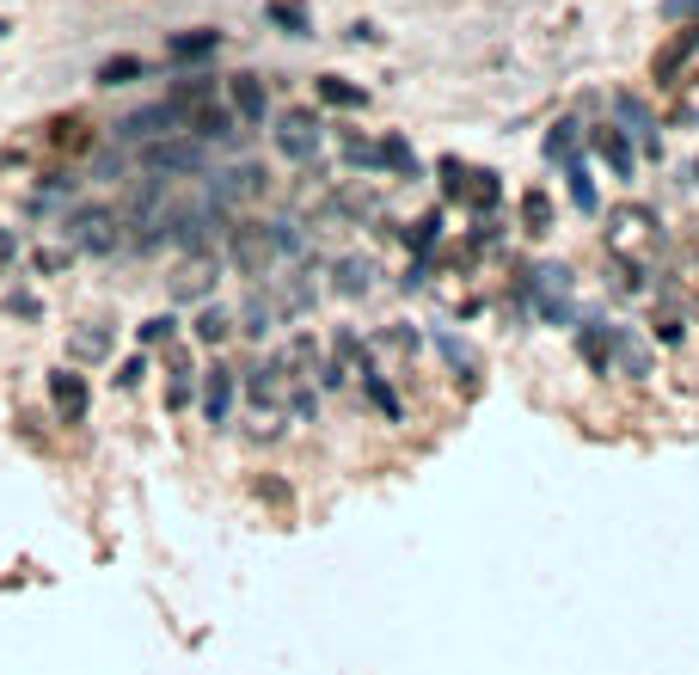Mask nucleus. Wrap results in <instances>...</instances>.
Returning <instances> with one entry per match:
<instances>
[{
	"mask_svg": "<svg viewBox=\"0 0 699 675\" xmlns=\"http://www.w3.org/2000/svg\"><path fill=\"white\" fill-rule=\"evenodd\" d=\"M13 252H19V240H13V228H0V265H13Z\"/></svg>",
	"mask_w": 699,
	"mask_h": 675,
	"instance_id": "a19ab883",
	"label": "nucleus"
},
{
	"mask_svg": "<svg viewBox=\"0 0 699 675\" xmlns=\"http://www.w3.org/2000/svg\"><path fill=\"white\" fill-rule=\"evenodd\" d=\"M0 307H7L13 319H37V314H44V301H37L32 289H7V301H0Z\"/></svg>",
	"mask_w": 699,
	"mask_h": 675,
	"instance_id": "c9c22d12",
	"label": "nucleus"
},
{
	"mask_svg": "<svg viewBox=\"0 0 699 675\" xmlns=\"http://www.w3.org/2000/svg\"><path fill=\"white\" fill-rule=\"evenodd\" d=\"M362 387H369V399H374L381 411H387V418H399V393H393L387 381H381V369H374V362L362 369Z\"/></svg>",
	"mask_w": 699,
	"mask_h": 675,
	"instance_id": "2f4dec72",
	"label": "nucleus"
},
{
	"mask_svg": "<svg viewBox=\"0 0 699 675\" xmlns=\"http://www.w3.org/2000/svg\"><path fill=\"white\" fill-rule=\"evenodd\" d=\"M190 375H197V369H190V357H185V350H172V381H166V406L172 411L190 406Z\"/></svg>",
	"mask_w": 699,
	"mask_h": 675,
	"instance_id": "a878e982",
	"label": "nucleus"
},
{
	"mask_svg": "<svg viewBox=\"0 0 699 675\" xmlns=\"http://www.w3.org/2000/svg\"><path fill=\"white\" fill-rule=\"evenodd\" d=\"M338 289H343V295H369V289H374V265H369V258H338Z\"/></svg>",
	"mask_w": 699,
	"mask_h": 675,
	"instance_id": "bb28decb",
	"label": "nucleus"
},
{
	"mask_svg": "<svg viewBox=\"0 0 699 675\" xmlns=\"http://www.w3.org/2000/svg\"><path fill=\"white\" fill-rule=\"evenodd\" d=\"M319 98H326V105H338V110H362V105H369V93H362V86H350V80H338V74L319 80Z\"/></svg>",
	"mask_w": 699,
	"mask_h": 675,
	"instance_id": "cd10ccee",
	"label": "nucleus"
},
{
	"mask_svg": "<svg viewBox=\"0 0 699 675\" xmlns=\"http://www.w3.org/2000/svg\"><path fill=\"white\" fill-rule=\"evenodd\" d=\"M522 228H528V234H552V197H546L540 185L522 190Z\"/></svg>",
	"mask_w": 699,
	"mask_h": 675,
	"instance_id": "393cba45",
	"label": "nucleus"
},
{
	"mask_svg": "<svg viewBox=\"0 0 699 675\" xmlns=\"http://www.w3.org/2000/svg\"><path fill=\"white\" fill-rule=\"evenodd\" d=\"M233 387H240L233 369H209V375H202V418H209V424H228L233 418Z\"/></svg>",
	"mask_w": 699,
	"mask_h": 675,
	"instance_id": "9b49d317",
	"label": "nucleus"
},
{
	"mask_svg": "<svg viewBox=\"0 0 699 675\" xmlns=\"http://www.w3.org/2000/svg\"><path fill=\"white\" fill-rule=\"evenodd\" d=\"M68 357L74 362H105L110 357V326L105 319H86V326L68 331Z\"/></svg>",
	"mask_w": 699,
	"mask_h": 675,
	"instance_id": "4468645a",
	"label": "nucleus"
},
{
	"mask_svg": "<svg viewBox=\"0 0 699 675\" xmlns=\"http://www.w3.org/2000/svg\"><path fill=\"white\" fill-rule=\"evenodd\" d=\"M590 148L614 166V178H632V136H626L620 124H595L590 129Z\"/></svg>",
	"mask_w": 699,
	"mask_h": 675,
	"instance_id": "9d476101",
	"label": "nucleus"
},
{
	"mask_svg": "<svg viewBox=\"0 0 699 675\" xmlns=\"http://www.w3.org/2000/svg\"><path fill=\"white\" fill-rule=\"evenodd\" d=\"M576 148H583V124H576V117H559V124L546 129V160L571 166V160H583Z\"/></svg>",
	"mask_w": 699,
	"mask_h": 675,
	"instance_id": "a211bd4d",
	"label": "nucleus"
},
{
	"mask_svg": "<svg viewBox=\"0 0 699 675\" xmlns=\"http://www.w3.org/2000/svg\"><path fill=\"white\" fill-rule=\"evenodd\" d=\"M405 240H411V252H418L423 265H430V252H435V240H442V221H435V216H423L418 228H405Z\"/></svg>",
	"mask_w": 699,
	"mask_h": 675,
	"instance_id": "473e14b6",
	"label": "nucleus"
},
{
	"mask_svg": "<svg viewBox=\"0 0 699 675\" xmlns=\"http://www.w3.org/2000/svg\"><path fill=\"white\" fill-rule=\"evenodd\" d=\"M614 117H620V129H626V136H638L644 148H663V142H656V117L644 110V98H632V93H614Z\"/></svg>",
	"mask_w": 699,
	"mask_h": 675,
	"instance_id": "ddd939ff",
	"label": "nucleus"
},
{
	"mask_svg": "<svg viewBox=\"0 0 699 675\" xmlns=\"http://www.w3.org/2000/svg\"><path fill=\"white\" fill-rule=\"evenodd\" d=\"M68 258H74L68 246H37L32 252V270H37V277H56V270H68Z\"/></svg>",
	"mask_w": 699,
	"mask_h": 675,
	"instance_id": "f704fd0d",
	"label": "nucleus"
},
{
	"mask_svg": "<svg viewBox=\"0 0 699 675\" xmlns=\"http://www.w3.org/2000/svg\"><path fill=\"white\" fill-rule=\"evenodd\" d=\"M141 166L154 178L160 173H202V142H190V136H178V142H148Z\"/></svg>",
	"mask_w": 699,
	"mask_h": 675,
	"instance_id": "0eeeda50",
	"label": "nucleus"
},
{
	"mask_svg": "<svg viewBox=\"0 0 699 675\" xmlns=\"http://www.w3.org/2000/svg\"><path fill=\"white\" fill-rule=\"evenodd\" d=\"M49 406H56L62 424H86V411H93V387H86V375H80V369H56V375H49Z\"/></svg>",
	"mask_w": 699,
	"mask_h": 675,
	"instance_id": "39448f33",
	"label": "nucleus"
},
{
	"mask_svg": "<svg viewBox=\"0 0 699 675\" xmlns=\"http://www.w3.org/2000/svg\"><path fill=\"white\" fill-rule=\"evenodd\" d=\"M694 178H699V166H694Z\"/></svg>",
	"mask_w": 699,
	"mask_h": 675,
	"instance_id": "37998d69",
	"label": "nucleus"
},
{
	"mask_svg": "<svg viewBox=\"0 0 699 675\" xmlns=\"http://www.w3.org/2000/svg\"><path fill=\"white\" fill-rule=\"evenodd\" d=\"M435 345H442V357H448L454 369H466V375H473V369H479V357H473V350H466L461 338H454V331H442V338H435Z\"/></svg>",
	"mask_w": 699,
	"mask_h": 675,
	"instance_id": "e433bc0d",
	"label": "nucleus"
},
{
	"mask_svg": "<svg viewBox=\"0 0 699 675\" xmlns=\"http://www.w3.org/2000/svg\"><path fill=\"white\" fill-rule=\"evenodd\" d=\"M343 160H350V166H362V173H374V142H362V136H343Z\"/></svg>",
	"mask_w": 699,
	"mask_h": 675,
	"instance_id": "4c0bfd02",
	"label": "nucleus"
},
{
	"mask_svg": "<svg viewBox=\"0 0 699 675\" xmlns=\"http://www.w3.org/2000/svg\"><path fill=\"white\" fill-rule=\"evenodd\" d=\"M221 49V32H209V25H197V32H178L166 44V56L172 62H202V56H215Z\"/></svg>",
	"mask_w": 699,
	"mask_h": 675,
	"instance_id": "f3484780",
	"label": "nucleus"
},
{
	"mask_svg": "<svg viewBox=\"0 0 699 675\" xmlns=\"http://www.w3.org/2000/svg\"><path fill=\"white\" fill-rule=\"evenodd\" d=\"M663 13H668V19H681V25H687V19H699V0H663Z\"/></svg>",
	"mask_w": 699,
	"mask_h": 675,
	"instance_id": "ea45409f",
	"label": "nucleus"
},
{
	"mask_svg": "<svg viewBox=\"0 0 699 675\" xmlns=\"http://www.w3.org/2000/svg\"><path fill=\"white\" fill-rule=\"evenodd\" d=\"M265 13H270V25H282L289 37H313V19H307V7H301V0H270Z\"/></svg>",
	"mask_w": 699,
	"mask_h": 675,
	"instance_id": "b1692460",
	"label": "nucleus"
},
{
	"mask_svg": "<svg viewBox=\"0 0 699 675\" xmlns=\"http://www.w3.org/2000/svg\"><path fill=\"white\" fill-rule=\"evenodd\" d=\"M319 142H326V124H319L313 110H282V117H277V154L282 160L307 166V160L319 154Z\"/></svg>",
	"mask_w": 699,
	"mask_h": 675,
	"instance_id": "20e7f679",
	"label": "nucleus"
},
{
	"mask_svg": "<svg viewBox=\"0 0 699 675\" xmlns=\"http://www.w3.org/2000/svg\"><path fill=\"white\" fill-rule=\"evenodd\" d=\"M141 375H148V357H129L124 369H117V387H141Z\"/></svg>",
	"mask_w": 699,
	"mask_h": 675,
	"instance_id": "58836bf2",
	"label": "nucleus"
},
{
	"mask_svg": "<svg viewBox=\"0 0 699 675\" xmlns=\"http://www.w3.org/2000/svg\"><path fill=\"white\" fill-rule=\"evenodd\" d=\"M461 203H473V209H498V203H503V185H498V173H485V166H466Z\"/></svg>",
	"mask_w": 699,
	"mask_h": 675,
	"instance_id": "6ab92c4d",
	"label": "nucleus"
},
{
	"mask_svg": "<svg viewBox=\"0 0 699 675\" xmlns=\"http://www.w3.org/2000/svg\"><path fill=\"white\" fill-rule=\"evenodd\" d=\"M607 345H614V369H620V375H632V381L651 375V350L638 345L626 326H607Z\"/></svg>",
	"mask_w": 699,
	"mask_h": 675,
	"instance_id": "f8f14e48",
	"label": "nucleus"
},
{
	"mask_svg": "<svg viewBox=\"0 0 699 675\" xmlns=\"http://www.w3.org/2000/svg\"><path fill=\"white\" fill-rule=\"evenodd\" d=\"M277 301H270L265 295V289H252V295H246V307H240V331H246V338H265V331L270 326H277Z\"/></svg>",
	"mask_w": 699,
	"mask_h": 675,
	"instance_id": "aec40b11",
	"label": "nucleus"
},
{
	"mask_svg": "<svg viewBox=\"0 0 699 675\" xmlns=\"http://www.w3.org/2000/svg\"><path fill=\"white\" fill-rule=\"evenodd\" d=\"M564 185H571V203L583 209V216H595V178H590V166H583V160H571V166H564Z\"/></svg>",
	"mask_w": 699,
	"mask_h": 675,
	"instance_id": "c85d7f7f",
	"label": "nucleus"
},
{
	"mask_svg": "<svg viewBox=\"0 0 699 675\" xmlns=\"http://www.w3.org/2000/svg\"><path fill=\"white\" fill-rule=\"evenodd\" d=\"M197 338H202V345H228V338H233V314H228V307H202V314H197Z\"/></svg>",
	"mask_w": 699,
	"mask_h": 675,
	"instance_id": "c756f323",
	"label": "nucleus"
},
{
	"mask_svg": "<svg viewBox=\"0 0 699 675\" xmlns=\"http://www.w3.org/2000/svg\"><path fill=\"white\" fill-rule=\"evenodd\" d=\"M228 265L252 283H270V270H277V240H270L265 221H233L228 228Z\"/></svg>",
	"mask_w": 699,
	"mask_h": 675,
	"instance_id": "f03ea898",
	"label": "nucleus"
},
{
	"mask_svg": "<svg viewBox=\"0 0 699 675\" xmlns=\"http://www.w3.org/2000/svg\"><path fill=\"white\" fill-rule=\"evenodd\" d=\"M117 246H124V216H117V209L93 203V209H74V216H68V252L105 258V252H117Z\"/></svg>",
	"mask_w": 699,
	"mask_h": 675,
	"instance_id": "7ed1b4c3",
	"label": "nucleus"
},
{
	"mask_svg": "<svg viewBox=\"0 0 699 675\" xmlns=\"http://www.w3.org/2000/svg\"><path fill=\"white\" fill-rule=\"evenodd\" d=\"M651 331H656V345H681L687 338V307L675 295H663V307L651 314Z\"/></svg>",
	"mask_w": 699,
	"mask_h": 675,
	"instance_id": "4be33fe9",
	"label": "nucleus"
},
{
	"mask_svg": "<svg viewBox=\"0 0 699 675\" xmlns=\"http://www.w3.org/2000/svg\"><path fill=\"white\" fill-rule=\"evenodd\" d=\"M694 56H699V25H675V37L651 56V80L656 86H681V68L694 62Z\"/></svg>",
	"mask_w": 699,
	"mask_h": 675,
	"instance_id": "423d86ee",
	"label": "nucleus"
},
{
	"mask_svg": "<svg viewBox=\"0 0 699 675\" xmlns=\"http://www.w3.org/2000/svg\"><path fill=\"white\" fill-rule=\"evenodd\" d=\"M172 331H178V319H172V314H154V319H141V350H154V345H172Z\"/></svg>",
	"mask_w": 699,
	"mask_h": 675,
	"instance_id": "72a5a7b5",
	"label": "nucleus"
},
{
	"mask_svg": "<svg viewBox=\"0 0 699 675\" xmlns=\"http://www.w3.org/2000/svg\"><path fill=\"white\" fill-rule=\"evenodd\" d=\"M374 173H393V178H418V154H411V142L405 136H381L374 142Z\"/></svg>",
	"mask_w": 699,
	"mask_h": 675,
	"instance_id": "2eb2a0df",
	"label": "nucleus"
},
{
	"mask_svg": "<svg viewBox=\"0 0 699 675\" xmlns=\"http://www.w3.org/2000/svg\"><path fill=\"white\" fill-rule=\"evenodd\" d=\"M663 252V216L644 203H620L607 209V258L626 270V277H644Z\"/></svg>",
	"mask_w": 699,
	"mask_h": 675,
	"instance_id": "f257e3e1",
	"label": "nucleus"
},
{
	"mask_svg": "<svg viewBox=\"0 0 699 675\" xmlns=\"http://www.w3.org/2000/svg\"><path fill=\"white\" fill-rule=\"evenodd\" d=\"M228 110H233V124H265L270 86H265L258 74H233V80H228Z\"/></svg>",
	"mask_w": 699,
	"mask_h": 675,
	"instance_id": "6e6552de",
	"label": "nucleus"
},
{
	"mask_svg": "<svg viewBox=\"0 0 699 675\" xmlns=\"http://www.w3.org/2000/svg\"><path fill=\"white\" fill-rule=\"evenodd\" d=\"M93 142H98V136L80 124V117H62V124H49V148H56V154H86Z\"/></svg>",
	"mask_w": 699,
	"mask_h": 675,
	"instance_id": "5701e85b",
	"label": "nucleus"
},
{
	"mask_svg": "<svg viewBox=\"0 0 699 675\" xmlns=\"http://www.w3.org/2000/svg\"><path fill=\"white\" fill-rule=\"evenodd\" d=\"M98 86H136V80H148V62L141 56H105V62L93 68Z\"/></svg>",
	"mask_w": 699,
	"mask_h": 675,
	"instance_id": "412c9836",
	"label": "nucleus"
},
{
	"mask_svg": "<svg viewBox=\"0 0 699 675\" xmlns=\"http://www.w3.org/2000/svg\"><path fill=\"white\" fill-rule=\"evenodd\" d=\"M369 350H387V357H418V331H411V326H387V331H374Z\"/></svg>",
	"mask_w": 699,
	"mask_h": 675,
	"instance_id": "7c9ffc66",
	"label": "nucleus"
},
{
	"mask_svg": "<svg viewBox=\"0 0 699 675\" xmlns=\"http://www.w3.org/2000/svg\"><path fill=\"white\" fill-rule=\"evenodd\" d=\"M687 110H699V86H694V93H687Z\"/></svg>",
	"mask_w": 699,
	"mask_h": 675,
	"instance_id": "79ce46f5",
	"label": "nucleus"
},
{
	"mask_svg": "<svg viewBox=\"0 0 699 675\" xmlns=\"http://www.w3.org/2000/svg\"><path fill=\"white\" fill-rule=\"evenodd\" d=\"M215 258L209 252H190L185 265L172 270V301H209V289H215Z\"/></svg>",
	"mask_w": 699,
	"mask_h": 675,
	"instance_id": "1a4fd4ad",
	"label": "nucleus"
},
{
	"mask_svg": "<svg viewBox=\"0 0 699 675\" xmlns=\"http://www.w3.org/2000/svg\"><path fill=\"white\" fill-rule=\"evenodd\" d=\"M576 357L590 362L595 375H614V345H607V326H576Z\"/></svg>",
	"mask_w": 699,
	"mask_h": 675,
	"instance_id": "dca6fc26",
	"label": "nucleus"
}]
</instances>
